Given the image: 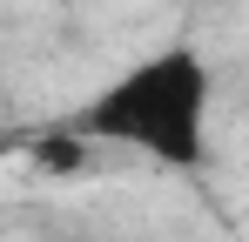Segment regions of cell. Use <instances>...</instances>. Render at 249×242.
<instances>
[{
    "label": "cell",
    "mask_w": 249,
    "mask_h": 242,
    "mask_svg": "<svg viewBox=\"0 0 249 242\" xmlns=\"http://www.w3.org/2000/svg\"><path fill=\"white\" fill-rule=\"evenodd\" d=\"M209 115H215V68L196 47H155V54L128 61L81 108L74 135L122 148V155H142L155 168H202Z\"/></svg>",
    "instance_id": "1"
}]
</instances>
